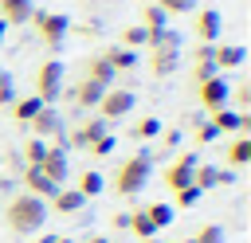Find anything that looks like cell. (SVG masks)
<instances>
[{
    "instance_id": "cell-1",
    "label": "cell",
    "mask_w": 251,
    "mask_h": 243,
    "mask_svg": "<svg viewBox=\"0 0 251 243\" xmlns=\"http://www.w3.org/2000/svg\"><path fill=\"white\" fill-rule=\"evenodd\" d=\"M4 219H8V227H12L16 235H31V231H39V227L47 223V200H39V196H31V192H20V196L8 200Z\"/></svg>"
},
{
    "instance_id": "cell-2",
    "label": "cell",
    "mask_w": 251,
    "mask_h": 243,
    "mask_svg": "<svg viewBox=\"0 0 251 243\" xmlns=\"http://www.w3.org/2000/svg\"><path fill=\"white\" fill-rule=\"evenodd\" d=\"M149 172H153V157H149V153L126 157V161L114 169V192H118V196H137V192L149 184Z\"/></svg>"
},
{
    "instance_id": "cell-3",
    "label": "cell",
    "mask_w": 251,
    "mask_h": 243,
    "mask_svg": "<svg viewBox=\"0 0 251 243\" xmlns=\"http://www.w3.org/2000/svg\"><path fill=\"white\" fill-rule=\"evenodd\" d=\"M31 24H35L43 47H51V51H59L63 39H67V31H71V24H67L63 12H31Z\"/></svg>"
},
{
    "instance_id": "cell-4",
    "label": "cell",
    "mask_w": 251,
    "mask_h": 243,
    "mask_svg": "<svg viewBox=\"0 0 251 243\" xmlns=\"http://www.w3.org/2000/svg\"><path fill=\"white\" fill-rule=\"evenodd\" d=\"M94 110H98L102 122H118V118H126V114L133 110V94H129L126 86H106Z\"/></svg>"
},
{
    "instance_id": "cell-5",
    "label": "cell",
    "mask_w": 251,
    "mask_h": 243,
    "mask_svg": "<svg viewBox=\"0 0 251 243\" xmlns=\"http://www.w3.org/2000/svg\"><path fill=\"white\" fill-rule=\"evenodd\" d=\"M59 90H63V63L59 59H47L39 71H35V98H43L47 106L59 98Z\"/></svg>"
},
{
    "instance_id": "cell-6",
    "label": "cell",
    "mask_w": 251,
    "mask_h": 243,
    "mask_svg": "<svg viewBox=\"0 0 251 243\" xmlns=\"http://www.w3.org/2000/svg\"><path fill=\"white\" fill-rule=\"evenodd\" d=\"M227 94H231V86H227L224 74H212V78L196 82V98H200V106H204L208 114H212V110H224V106H227Z\"/></svg>"
},
{
    "instance_id": "cell-7",
    "label": "cell",
    "mask_w": 251,
    "mask_h": 243,
    "mask_svg": "<svg viewBox=\"0 0 251 243\" xmlns=\"http://www.w3.org/2000/svg\"><path fill=\"white\" fill-rule=\"evenodd\" d=\"M47 180H55L59 188H63V180H67V172H71V165H67V145H63V137L55 141V145H47V153H43V161L35 165Z\"/></svg>"
},
{
    "instance_id": "cell-8",
    "label": "cell",
    "mask_w": 251,
    "mask_h": 243,
    "mask_svg": "<svg viewBox=\"0 0 251 243\" xmlns=\"http://www.w3.org/2000/svg\"><path fill=\"white\" fill-rule=\"evenodd\" d=\"M196 165H200V157H196V153H180V157H173V165L165 169V184H169L173 192L188 188V184H192V172H196Z\"/></svg>"
},
{
    "instance_id": "cell-9",
    "label": "cell",
    "mask_w": 251,
    "mask_h": 243,
    "mask_svg": "<svg viewBox=\"0 0 251 243\" xmlns=\"http://www.w3.org/2000/svg\"><path fill=\"white\" fill-rule=\"evenodd\" d=\"M192 31H196V39H200V43H220V31H224L220 12H216V8H200V12H196V20H192Z\"/></svg>"
},
{
    "instance_id": "cell-10",
    "label": "cell",
    "mask_w": 251,
    "mask_h": 243,
    "mask_svg": "<svg viewBox=\"0 0 251 243\" xmlns=\"http://www.w3.org/2000/svg\"><path fill=\"white\" fill-rule=\"evenodd\" d=\"M27 125H31V137H43V141L47 137H63V114L55 106H43Z\"/></svg>"
},
{
    "instance_id": "cell-11",
    "label": "cell",
    "mask_w": 251,
    "mask_h": 243,
    "mask_svg": "<svg viewBox=\"0 0 251 243\" xmlns=\"http://www.w3.org/2000/svg\"><path fill=\"white\" fill-rule=\"evenodd\" d=\"M247 59V51L239 43H212V67L224 74V71H239Z\"/></svg>"
},
{
    "instance_id": "cell-12",
    "label": "cell",
    "mask_w": 251,
    "mask_h": 243,
    "mask_svg": "<svg viewBox=\"0 0 251 243\" xmlns=\"http://www.w3.org/2000/svg\"><path fill=\"white\" fill-rule=\"evenodd\" d=\"M180 67V47H149V71L157 78H169Z\"/></svg>"
},
{
    "instance_id": "cell-13",
    "label": "cell",
    "mask_w": 251,
    "mask_h": 243,
    "mask_svg": "<svg viewBox=\"0 0 251 243\" xmlns=\"http://www.w3.org/2000/svg\"><path fill=\"white\" fill-rule=\"evenodd\" d=\"M55 180H47L35 165H24V192H31V196H39V200H51L55 196Z\"/></svg>"
},
{
    "instance_id": "cell-14",
    "label": "cell",
    "mask_w": 251,
    "mask_h": 243,
    "mask_svg": "<svg viewBox=\"0 0 251 243\" xmlns=\"http://www.w3.org/2000/svg\"><path fill=\"white\" fill-rule=\"evenodd\" d=\"M51 208H55L59 216H75V212H82V208H86V196H82L78 188H55Z\"/></svg>"
},
{
    "instance_id": "cell-15",
    "label": "cell",
    "mask_w": 251,
    "mask_h": 243,
    "mask_svg": "<svg viewBox=\"0 0 251 243\" xmlns=\"http://www.w3.org/2000/svg\"><path fill=\"white\" fill-rule=\"evenodd\" d=\"M98 133H106V122H102V118H90V122H82L71 137H63V145H78V149H86Z\"/></svg>"
},
{
    "instance_id": "cell-16",
    "label": "cell",
    "mask_w": 251,
    "mask_h": 243,
    "mask_svg": "<svg viewBox=\"0 0 251 243\" xmlns=\"http://www.w3.org/2000/svg\"><path fill=\"white\" fill-rule=\"evenodd\" d=\"M114 74H118V71H114V67H110L102 55L86 59V78H90V82H98L102 90H106V86H114Z\"/></svg>"
},
{
    "instance_id": "cell-17",
    "label": "cell",
    "mask_w": 251,
    "mask_h": 243,
    "mask_svg": "<svg viewBox=\"0 0 251 243\" xmlns=\"http://www.w3.org/2000/svg\"><path fill=\"white\" fill-rule=\"evenodd\" d=\"M43 106H47L43 98L27 94V98H12V106H8V110H12V118H16V122H24V125H27V122H31V118H35Z\"/></svg>"
},
{
    "instance_id": "cell-18",
    "label": "cell",
    "mask_w": 251,
    "mask_h": 243,
    "mask_svg": "<svg viewBox=\"0 0 251 243\" xmlns=\"http://www.w3.org/2000/svg\"><path fill=\"white\" fill-rule=\"evenodd\" d=\"M208 122H212V129H216V133H239L243 114H235L231 106H224V110H212V114H208Z\"/></svg>"
},
{
    "instance_id": "cell-19",
    "label": "cell",
    "mask_w": 251,
    "mask_h": 243,
    "mask_svg": "<svg viewBox=\"0 0 251 243\" xmlns=\"http://www.w3.org/2000/svg\"><path fill=\"white\" fill-rule=\"evenodd\" d=\"M0 20L4 24H27L31 20V0H0Z\"/></svg>"
},
{
    "instance_id": "cell-20",
    "label": "cell",
    "mask_w": 251,
    "mask_h": 243,
    "mask_svg": "<svg viewBox=\"0 0 251 243\" xmlns=\"http://www.w3.org/2000/svg\"><path fill=\"white\" fill-rule=\"evenodd\" d=\"M98 98H102V86H98V82L82 78V82L75 86V106H78V110H94V106H98Z\"/></svg>"
},
{
    "instance_id": "cell-21",
    "label": "cell",
    "mask_w": 251,
    "mask_h": 243,
    "mask_svg": "<svg viewBox=\"0 0 251 243\" xmlns=\"http://www.w3.org/2000/svg\"><path fill=\"white\" fill-rule=\"evenodd\" d=\"M227 165H231V169L251 165V137H247V133H239V137L227 145Z\"/></svg>"
},
{
    "instance_id": "cell-22",
    "label": "cell",
    "mask_w": 251,
    "mask_h": 243,
    "mask_svg": "<svg viewBox=\"0 0 251 243\" xmlns=\"http://www.w3.org/2000/svg\"><path fill=\"white\" fill-rule=\"evenodd\" d=\"M102 59H106V63H110L114 71H133V63H137V55H133L129 47H110V51H106Z\"/></svg>"
},
{
    "instance_id": "cell-23",
    "label": "cell",
    "mask_w": 251,
    "mask_h": 243,
    "mask_svg": "<svg viewBox=\"0 0 251 243\" xmlns=\"http://www.w3.org/2000/svg\"><path fill=\"white\" fill-rule=\"evenodd\" d=\"M192 184H196L200 192L216 188V184H220V169H216V165H196V172H192Z\"/></svg>"
},
{
    "instance_id": "cell-24",
    "label": "cell",
    "mask_w": 251,
    "mask_h": 243,
    "mask_svg": "<svg viewBox=\"0 0 251 243\" xmlns=\"http://www.w3.org/2000/svg\"><path fill=\"white\" fill-rule=\"evenodd\" d=\"M129 231H133L137 239H153V235H157V227L149 223V216H145V208H137V212H129Z\"/></svg>"
},
{
    "instance_id": "cell-25",
    "label": "cell",
    "mask_w": 251,
    "mask_h": 243,
    "mask_svg": "<svg viewBox=\"0 0 251 243\" xmlns=\"http://www.w3.org/2000/svg\"><path fill=\"white\" fill-rule=\"evenodd\" d=\"M145 39H149V31H145L141 24H129V27H122V35H118V47H129V51H133V47H141Z\"/></svg>"
},
{
    "instance_id": "cell-26",
    "label": "cell",
    "mask_w": 251,
    "mask_h": 243,
    "mask_svg": "<svg viewBox=\"0 0 251 243\" xmlns=\"http://www.w3.org/2000/svg\"><path fill=\"white\" fill-rule=\"evenodd\" d=\"M157 133H161V122H157V118H141V122L129 125V137H133V141H149V137H157Z\"/></svg>"
},
{
    "instance_id": "cell-27",
    "label": "cell",
    "mask_w": 251,
    "mask_h": 243,
    "mask_svg": "<svg viewBox=\"0 0 251 243\" xmlns=\"http://www.w3.org/2000/svg\"><path fill=\"white\" fill-rule=\"evenodd\" d=\"M141 27H145L149 35L161 31V27H165V12H161L157 4H145V8H141Z\"/></svg>"
},
{
    "instance_id": "cell-28",
    "label": "cell",
    "mask_w": 251,
    "mask_h": 243,
    "mask_svg": "<svg viewBox=\"0 0 251 243\" xmlns=\"http://www.w3.org/2000/svg\"><path fill=\"white\" fill-rule=\"evenodd\" d=\"M145 216H149V223L161 231V227H169V223H173V204H149V208H145Z\"/></svg>"
},
{
    "instance_id": "cell-29",
    "label": "cell",
    "mask_w": 251,
    "mask_h": 243,
    "mask_svg": "<svg viewBox=\"0 0 251 243\" xmlns=\"http://www.w3.org/2000/svg\"><path fill=\"white\" fill-rule=\"evenodd\" d=\"M43 153H47V141L43 137H27L24 141V165H39Z\"/></svg>"
},
{
    "instance_id": "cell-30",
    "label": "cell",
    "mask_w": 251,
    "mask_h": 243,
    "mask_svg": "<svg viewBox=\"0 0 251 243\" xmlns=\"http://www.w3.org/2000/svg\"><path fill=\"white\" fill-rule=\"evenodd\" d=\"M75 188H78V192L90 200V196H98V192H102V176H98L94 169H86V172L78 176V184H75Z\"/></svg>"
},
{
    "instance_id": "cell-31",
    "label": "cell",
    "mask_w": 251,
    "mask_h": 243,
    "mask_svg": "<svg viewBox=\"0 0 251 243\" xmlns=\"http://www.w3.org/2000/svg\"><path fill=\"white\" fill-rule=\"evenodd\" d=\"M86 149H90V157H110V153H114V133H110V129H106V133H98Z\"/></svg>"
},
{
    "instance_id": "cell-32",
    "label": "cell",
    "mask_w": 251,
    "mask_h": 243,
    "mask_svg": "<svg viewBox=\"0 0 251 243\" xmlns=\"http://www.w3.org/2000/svg\"><path fill=\"white\" fill-rule=\"evenodd\" d=\"M165 16H184V12H192L196 8V0H153Z\"/></svg>"
},
{
    "instance_id": "cell-33",
    "label": "cell",
    "mask_w": 251,
    "mask_h": 243,
    "mask_svg": "<svg viewBox=\"0 0 251 243\" xmlns=\"http://www.w3.org/2000/svg\"><path fill=\"white\" fill-rule=\"evenodd\" d=\"M192 243H224V227H220V223H204Z\"/></svg>"
},
{
    "instance_id": "cell-34",
    "label": "cell",
    "mask_w": 251,
    "mask_h": 243,
    "mask_svg": "<svg viewBox=\"0 0 251 243\" xmlns=\"http://www.w3.org/2000/svg\"><path fill=\"white\" fill-rule=\"evenodd\" d=\"M200 196H204V192H200L196 184H188V188H180V192H176V208H192Z\"/></svg>"
},
{
    "instance_id": "cell-35",
    "label": "cell",
    "mask_w": 251,
    "mask_h": 243,
    "mask_svg": "<svg viewBox=\"0 0 251 243\" xmlns=\"http://www.w3.org/2000/svg\"><path fill=\"white\" fill-rule=\"evenodd\" d=\"M192 137H196V145H208V141H216V137H220V133H216V129H212V122H200V125H196V133H192Z\"/></svg>"
},
{
    "instance_id": "cell-36",
    "label": "cell",
    "mask_w": 251,
    "mask_h": 243,
    "mask_svg": "<svg viewBox=\"0 0 251 243\" xmlns=\"http://www.w3.org/2000/svg\"><path fill=\"white\" fill-rule=\"evenodd\" d=\"M212 74H220L212 63H192V82H204V78H212Z\"/></svg>"
},
{
    "instance_id": "cell-37",
    "label": "cell",
    "mask_w": 251,
    "mask_h": 243,
    "mask_svg": "<svg viewBox=\"0 0 251 243\" xmlns=\"http://www.w3.org/2000/svg\"><path fill=\"white\" fill-rule=\"evenodd\" d=\"M12 78H8V71H0V106H12Z\"/></svg>"
},
{
    "instance_id": "cell-38",
    "label": "cell",
    "mask_w": 251,
    "mask_h": 243,
    "mask_svg": "<svg viewBox=\"0 0 251 243\" xmlns=\"http://www.w3.org/2000/svg\"><path fill=\"white\" fill-rule=\"evenodd\" d=\"M192 63H212V43H200L192 51Z\"/></svg>"
},
{
    "instance_id": "cell-39",
    "label": "cell",
    "mask_w": 251,
    "mask_h": 243,
    "mask_svg": "<svg viewBox=\"0 0 251 243\" xmlns=\"http://www.w3.org/2000/svg\"><path fill=\"white\" fill-rule=\"evenodd\" d=\"M165 137H161V149H176V141H180V133L176 129H161Z\"/></svg>"
},
{
    "instance_id": "cell-40",
    "label": "cell",
    "mask_w": 251,
    "mask_h": 243,
    "mask_svg": "<svg viewBox=\"0 0 251 243\" xmlns=\"http://www.w3.org/2000/svg\"><path fill=\"white\" fill-rule=\"evenodd\" d=\"M114 227H122V231H129V212H118V216H114Z\"/></svg>"
},
{
    "instance_id": "cell-41",
    "label": "cell",
    "mask_w": 251,
    "mask_h": 243,
    "mask_svg": "<svg viewBox=\"0 0 251 243\" xmlns=\"http://www.w3.org/2000/svg\"><path fill=\"white\" fill-rule=\"evenodd\" d=\"M86 243H114V239H106V235H90Z\"/></svg>"
},
{
    "instance_id": "cell-42",
    "label": "cell",
    "mask_w": 251,
    "mask_h": 243,
    "mask_svg": "<svg viewBox=\"0 0 251 243\" xmlns=\"http://www.w3.org/2000/svg\"><path fill=\"white\" fill-rule=\"evenodd\" d=\"M51 243H75V239H67V235H51Z\"/></svg>"
},
{
    "instance_id": "cell-43",
    "label": "cell",
    "mask_w": 251,
    "mask_h": 243,
    "mask_svg": "<svg viewBox=\"0 0 251 243\" xmlns=\"http://www.w3.org/2000/svg\"><path fill=\"white\" fill-rule=\"evenodd\" d=\"M4 35H8V24H4V20H0V43H4Z\"/></svg>"
},
{
    "instance_id": "cell-44",
    "label": "cell",
    "mask_w": 251,
    "mask_h": 243,
    "mask_svg": "<svg viewBox=\"0 0 251 243\" xmlns=\"http://www.w3.org/2000/svg\"><path fill=\"white\" fill-rule=\"evenodd\" d=\"M35 243H51V235H43V239H35Z\"/></svg>"
},
{
    "instance_id": "cell-45",
    "label": "cell",
    "mask_w": 251,
    "mask_h": 243,
    "mask_svg": "<svg viewBox=\"0 0 251 243\" xmlns=\"http://www.w3.org/2000/svg\"><path fill=\"white\" fill-rule=\"evenodd\" d=\"M141 243H161V239H157V235H153V239H141Z\"/></svg>"
},
{
    "instance_id": "cell-46",
    "label": "cell",
    "mask_w": 251,
    "mask_h": 243,
    "mask_svg": "<svg viewBox=\"0 0 251 243\" xmlns=\"http://www.w3.org/2000/svg\"><path fill=\"white\" fill-rule=\"evenodd\" d=\"M176 243H192V239H176Z\"/></svg>"
},
{
    "instance_id": "cell-47",
    "label": "cell",
    "mask_w": 251,
    "mask_h": 243,
    "mask_svg": "<svg viewBox=\"0 0 251 243\" xmlns=\"http://www.w3.org/2000/svg\"><path fill=\"white\" fill-rule=\"evenodd\" d=\"M141 4H153V0H141Z\"/></svg>"
}]
</instances>
